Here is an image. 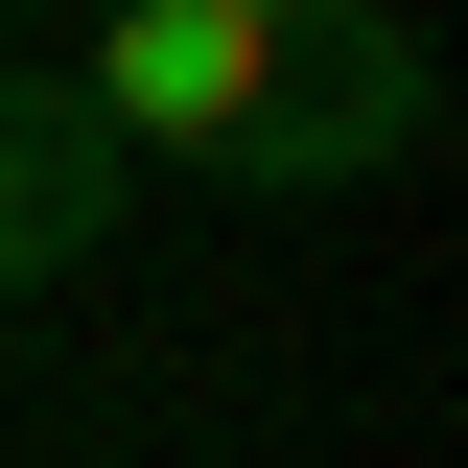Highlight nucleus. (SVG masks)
<instances>
[{
	"label": "nucleus",
	"instance_id": "nucleus-2",
	"mask_svg": "<svg viewBox=\"0 0 468 468\" xmlns=\"http://www.w3.org/2000/svg\"><path fill=\"white\" fill-rule=\"evenodd\" d=\"M445 141V94H421V24L399 0H304V48H282V94H258V141H234L211 187H375V165H421Z\"/></svg>",
	"mask_w": 468,
	"mask_h": 468
},
{
	"label": "nucleus",
	"instance_id": "nucleus-4",
	"mask_svg": "<svg viewBox=\"0 0 468 468\" xmlns=\"http://www.w3.org/2000/svg\"><path fill=\"white\" fill-rule=\"evenodd\" d=\"M0 24H24V0H0Z\"/></svg>",
	"mask_w": 468,
	"mask_h": 468
},
{
	"label": "nucleus",
	"instance_id": "nucleus-3",
	"mask_svg": "<svg viewBox=\"0 0 468 468\" xmlns=\"http://www.w3.org/2000/svg\"><path fill=\"white\" fill-rule=\"evenodd\" d=\"M117 187L141 165L70 117V70H0V282H70V258L117 234Z\"/></svg>",
	"mask_w": 468,
	"mask_h": 468
},
{
	"label": "nucleus",
	"instance_id": "nucleus-1",
	"mask_svg": "<svg viewBox=\"0 0 468 468\" xmlns=\"http://www.w3.org/2000/svg\"><path fill=\"white\" fill-rule=\"evenodd\" d=\"M304 0H94V48H70V117H94L117 165H234L258 94H282Z\"/></svg>",
	"mask_w": 468,
	"mask_h": 468
}]
</instances>
